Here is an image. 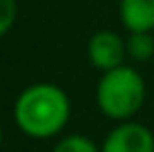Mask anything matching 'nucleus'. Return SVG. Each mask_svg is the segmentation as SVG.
Wrapping results in <instances>:
<instances>
[{
	"instance_id": "obj_5",
	"label": "nucleus",
	"mask_w": 154,
	"mask_h": 152,
	"mask_svg": "<svg viewBox=\"0 0 154 152\" xmlns=\"http://www.w3.org/2000/svg\"><path fill=\"white\" fill-rule=\"evenodd\" d=\"M121 20L132 34L134 31H152L154 0H121Z\"/></svg>"
},
{
	"instance_id": "obj_6",
	"label": "nucleus",
	"mask_w": 154,
	"mask_h": 152,
	"mask_svg": "<svg viewBox=\"0 0 154 152\" xmlns=\"http://www.w3.org/2000/svg\"><path fill=\"white\" fill-rule=\"evenodd\" d=\"M125 49L130 51L134 60H147L154 54V38L150 36V31H134L127 40Z\"/></svg>"
},
{
	"instance_id": "obj_3",
	"label": "nucleus",
	"mask_w": 154,
	"mask_h": 152,
	"mask_svg": "<svg viewBox=\"0 0 154 152\" xmlns=\"http://www.w3.org/2000/svg\"><path fill=\"white\" fill-rule=\"evenodd\" d=\"M100 152H154V134L141 123L116 125Z\"/></svg>"
},
{
	"instance_id": "obj_8",
	"label": "nucleus",
	"mask_w": 154,
	"mask_h": 152,
	"mask_svg": "<svg viewBox=\"0 0 154 152\" xmlns=\"http://www.w3.org/2000/svg\"><path fill=\"white\" fill-rule=\"evenodd\" d=\"M16 20V0H0V36L11 29Z\"/></svg>"
},
{
	"instance_id": "obj_2",
	"label": "nucleus",
	"mask_w": 154,
	"mask_h": 152,
	"mask_svg": "<svg viewBox=\"0 0 154 152\" xmlns=\"http://www.w3.org/2000/svg\"><path fill=\"white\" fill-rule=\"evenodd\" d=\"M145 98V83L132 67H116L105 72L96 90L98 107L109 119H130L139 112Z\"/></svg>"
},
{
	"instance_id": "obj_4",
	"label": "nucleus",
	"mask_w": 154,
	"mask_h": 152,
	"mask_svg": "<svg viewBox=\"0 0 154 152\" xmlns=\"http://www.w3.org/2000/svg\"><path fill=\"white\" fill-rule=\"evenodd\" d=\"M87 54L96 70L109 72V70L121 67L123 56H125V45L114 31H98L89 40Z\"/></svg>"
},
{
	"instance_id": "obj_9",
	"label": "nucleus",
	"mask_w": 154,
	"mask_h": 152,
	"mask_svg": "<svg viewBox=\"0 0 154 152\" xmlns=\"http://www.w3.org/2000/svg\"><path fill=\"white\" fill-rule=\"evenodd\" d=\"M0 145H2V128H0Z\"/></svg>"
},
{
	"instance_id": "obj_1",
	"label": "nucleus",
	"mask_w": 154,
	"mask_h": 152,
	"mask_svg": "<svg viewBox=\"0 0 154 152\" xmlns=\"http://www.w3.org/2000/svg\"><path fill=\"white\" fill-rule=\"evenodd\" d=\"M14 116L27 137H54L65 128L69 119V98L60 87L51 83H36L18 96Z\"/></svg>"
},
{
	"instance_id": "obj_7",
	"label": "nucleus",
	"mask_w": 154,
	"mask_h": 152,
	"mask_svg": "<svg viewBox=\"0 0 154 152\" xmlns=\"http://www.w3.org/2000/svg\"><path fill=\"white\" fill-rule=\"evenodd\" d=\"M54 152H98V148L87 137H67L54 148Z\"/></svg>"
}]
</instances>
